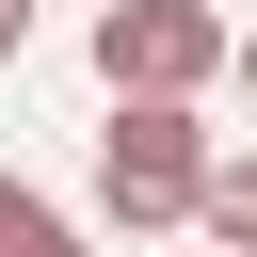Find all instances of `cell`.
<instances>
[{
    "mask_svg": "<svg viewBox=\"0 0 257 257\" xmlns=\"http://www.w3.org/2000/svg\"><path fill=\"white\" fill-rule=\"evenodd\" d=\"M96 80L112 96H193V80H225V16L209 0H112L96 16Z\"/></svg>",
    "mask_w": 257,
    "mask_h": 257,
    "instance_id": "7a4b0ae2",
    "label": "cell"
},
{
    "mask_svg": "<svg viewBox=\"0 0 257 257\" xmlns=\"http://www.w3.org/2000/svg\"><path fill=\"white\" fill-rule=\"evenodd\" d=\"M193 225H209L225 257H257V161H209V193H193Z\"/></svg>",
    "mask_w": 257,
    "mask_h": 257,
    "instance_id": "277c9868",
    "label": "cell"
},
{
    "mask_svg": "<svg viewBox=\"0 0 257 257\" xmlns=\"http://www.w3.org/2000/svg\"><path fill=\"white\" fill-rule=\"evenodd\" d=\"M193 193H209L193 96H112V128H96V209H112L128 241H161V225H193Z\"/></svg>",
    "mask_w": 257,
    "mask_h": 257,
    "instance_id": "6da1fadb",
    "label": "cell"
},
{
    "mask_svg": "<svg viewBox=\"0 0 257 257\" xmlns=\"http://www.w3.org/2000/svg\"><path fill=\"white\" fill-rule=\"evenodd\" d=\"M225 80H241V96H257V32H225Z\"/></svg>",
    "mask_w": 257,
    "mask_h": 257,
    "instance_id": "8992f818",
    "label": "cell"
},
{
    "mask_svg": "<svg viewBox=\"0 0 257 257\" xmlns=\"http://www.w3.org/2000/svg\"><path fill=\"white\" fill-rule=\"evenodd\" d=\"M0 257H96V241H80V225H64L32 177H0Z\"/></svg>",
    "mask_w": 257,
    "mask_h": 257,
    "instance_id": "3957f363",
    "label": "cell"
},
{
    "mask_svg": "<svg viewBox=\"0 0 257 257\" xmlns=\"http://www.w3.org/2000/svg\"><path fill=\"white\" fill-rule=\"evenodd\" d=\"M16 48H32V0H0V64H16Z\"/></svg>",
    "mask_w": 257,
    "mask_h": 257,
    "instance_id": "5b68a950",
    "label": "cell"
}]
</instances>
